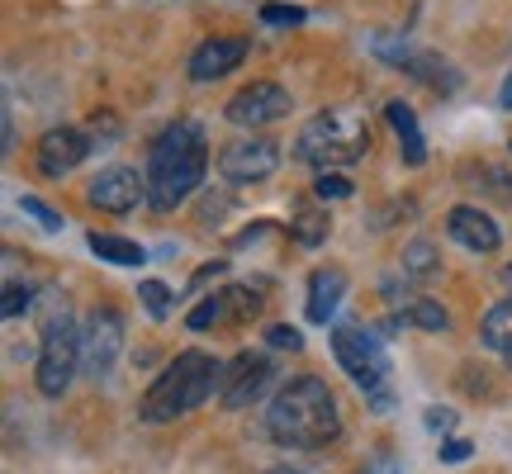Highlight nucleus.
Returning a JSON list of instances; mask_svg holds the SVG:
<instances>
[{
    "label": "nucleus",
    "instance_id": "nucleus-1",
    "mask_svg": "<svg viewBox=\"0 0 512 474\" xmlns=\"http://www.w3.org/2000/svg\"><path fill=\"white\" fill-rule=\"evenodd\" d=\"M204 171H209V138H204V128L190 124V119L171 124L152 143V152H147V204L157 214H171L176 204H185L195 195Z\"/></svg>",
    "mask_w": 512,
    "mask_h": 474
},
{
    "label": "nucleus",
    "instance_id": "nucleus-2",
    "mask_svg": "<svg viewBox=\"0 0 512 474\" xmlns=\"http://www.w3.org/2000/svg\"><path fill=\"white\" fill-rule=\"evenodd\" d=\"M266 432H271V441L290 446V451L328 446V441L342 432V413H337L332 389L318 380V375H299V380H290L271 399Z\"/></svg>",
    "mask_w": 512,
    "mask_h": 474
},
{
    "label": "nucleus",
    "instance_id": "nucleus-3",
    "mask_svg": "<svg viewBox=\"0 0 512 474\" xmlns=\"http://www.w3.org/2000/svg\"><path fill=\"white\" fill-rule=\"evenodd\" d=\"M223 384V365L209 351H181L176 361L166 365L162 375L152 380V389L143 394V422H171L195 413L214 389Z\"/></svg>",
    "mask_w": 512,
    "mask_h": 474
},
{
    "label": "nucleus",
    "instance_id": "nucleus-4",
    "mask_svg": "<svg viewBox=\"0 0 512 474\" xmlns=\"http://www.w3.org/2000/svg\"><path fill=\"white\" fill-rule=\"evenodd\" d=\"M370 152V128L356 110H323L294 138V157L318 166V171H337V166L361 162Z\"/></svg>",
    "mask_w": 512,
    "mask_h": 474
},
{
    "label": "nucleus",
    "instance_id": "nucleus-5",
    "mask_svg": "<svg viewBox=\"0 0 512 474\" xmlns=\"http://www.w3.org/2000/svg\"><path fill=\"white\" fill-rule=\"evenodd\" d=\"M81 365V328L72 323V313L62 309L57 318H48L43 328V347L34 361V384L43 399H62L72 389V375Z\"/></svg>",
    "mask_w": 512,
    "mask_h": 474
},
{
    "label": "nucleus",
    "instance_id": "nucleus-6",
    "mask_svg": "<svg viewBox=\"0 0 512 474\" xmlns=\"http://www.w3.org/2000/svg\"><path fill=\"white\" fill-rule=\"evenodd\" d=\"M332 356L351 375V384H361L366 394H380L384 375H389V356H384L380 337L366 328H332Z\"/></svg>",
    "mask_w": 512,
    "mask_h": 474
},
{
    "label": "nucleus",
    "instance_id": "nucleus-7",
    "mask_svg": "<svg viewBox=\"0 0 512 474\" xmlns=\"http://www.w3.org/2000/svg\"><path fill=\"white\" fill-rule=\"evenodd\" d=\"M275 166H280V143H275V138H261V133L238 138V143H228L219 152V176L233 185L266 181V176H275Z\"/></svg>",
    "mask_w": 512,
    "mask_h": 474
},
{
    "label": "nucleus",
    "instance_id": "nucleus-8",
    "mask_svg": "<svg viewBox=\"0 0 512 474\" xmlns=\"http://www.w3.org/2000/svg\"><path fill=\"white\" fill-rule=\"evenodd\" d=\"M119 351H124V318L114 309H95L86 318V328H81V365H86V375L105 380L114 361H119Z\"/></svg>",
    "mask_w": 512,
    "mask_h": 474
},
{
    "label": "nucleus",
    "instance_id": "nucleus-9",
    "mask_svg": "<svg viewBox=\"0 0 512 474\" xmlns=\"http://www.w3.org/2000/svg\"><path fill=\"white\" fill-rule=\"evenodd\" d=\"M285 114H290V91L275 86V81H252L223 105V119L238 128H266L275 119H285Z\"/></svg>",
    "mask_w": 512,
    "mask_h": 474
},
{
    "label": "nucleus",
    "instance_id": "nucleus-10",
    "mask_svg": "<svg viewBox=\"0 0 512 474\" xmlns=\"http://www.w3.org/2000/svg\"><path fill=\"white\" fill-rule=\"evenodd\" d=\"M275 380V365L266 356H252V351H242L233 365H223V384H219V403L223 408H252Z\"/></svg>",
    "mask_w": 512,
    "mask_h": 474
},
{
    "label": "nucleus",
    "instance_id": "nucleus-11",
    "mask_svg": "<svg viewBox=\"0 0 512 474\" xmlns=\"http://www.w3.org/2000/svg\"><path fill=\"white\" fill-rule=\"evenodd\" d=\"M86 200L105 214H128V209H138V200H147V176H138L133 166H105L91 181Z\"/></svg>",
    "mask_w": 512,
    "mask_h": 474
},
{
    "label": "nucleus",
    "instance_id": "nucleus-12",
    "mask_svg": "<svg viewBox=\"0 0 512 474\" xmlns=\"http://www.w3.org/2000/svg\"><path fill=\"white\" fill-rule=\"evenodd\" d=\"M86 152H91V143H86L81 128H48L38 138V171L48 181H62L67 171H76V166L86 162Z\"/></svg>",
    "mask_w": 512,
    "mask_h": 474
},
{
    "label": "nucleus",
    "instance_id": "nucleus-13",
    "mask_svg": "<svg viewBox=\"0 0 512 474\" xmlns=\"http://www.w3.org/2000/svg\"><path fill=\"white\" fill-rule=\"evenodd\" d=\"M446 233L456 237L465 252H479L489 256L503 247V233H498V223L484 214V209H475V204H456L451 214H446Z\"/></svg>",
    "mask_w": 512,
    "mask_h": 474
},
{
    "label": "nucleus",
    "instance_id": "nucleus-14",
    "mask_svg": "<svg viewBox=\"0 0 512 474\" xmlns=\"http://www.w3.org/2000/svg\"><path fill=\"white\" fill-rule=\"evenodd\" d=\"M242 57H247V38H209L190 53V81H219L238 72Z\"/></svg>",
    "mask_w": 512,
    "mask_h": 474
},
{
    "label": "nucleus",
    "instance_id": "nucleus-15",
    "mask_svg": "<svg viewBox=\"0 0 512 474\" xmlns=\"http://www.w3.org/2000/svg\"><path fill=\"white\" fill-rule=\"evenodd\" d=\"M342 294H347V275L337 271V266H323V271L309 275V323H328L337 304H342Z\"/></svg>",
    "mask_w": 512,
    "mask_h": 474
},
{
    "label": "nucleus",
    "instance_id": "nucleus-16",
    "mask_svg": "<svg viewBox=\"0 0 512 474\" xmlns=\"http://www.w3.org/2000/svg\"><path fill=\"white\" fill-rule=\"evenodd\" d=\"M399 328H422V332H446L451 328V313L441 309L437 299H408L403 309L389 313L384 332H399Z\"/></svg>",
    "mask_w": 512,
    "mask_h": 474
},
{
    "label": "nucleus",
    "instance_id": "nucleus-17",
    "mask_svg": "<svg viewBox=\"0 0 512 474\" xmlns=\"http://www.w3.org/2000/svg\"><path fill=\"white\" fill-rule=\"evenodd\" d=\"M384 114H389V124H394V133H399L403 162H408V166L427 162V143H422V128H418V119H413V110H408L403 100H389V105H384Z\"/></svg>",
    "mask_w": 512,
    "mask_h": 474
},
{
    "label": "nucleus",
    "instance_id": "nucleus-18",
    "mask_svg": "<svg viewBox=\"0 0 512 474\" xmlns=\"http://www.w3.org/2000/svg\"><path fill=\"white\" fill-rule=\"evenodd\" d=\"M403 72L422 81V86H432V91H456L460 76L451 72V62H441L437 53H408L403 57Z\"/></svg>",
    "mask_w": 512,
    "mask_h": 474
},
{
    "label": "nucleus",
    "instance_id": "nucleus-19",
    "mask_svg": "<svg viewBox=\"0 0 512 474\" xmlns=\"http://www.w3.org/2000/svg\"><path fill=\"white\" fill-rule=\"evenodd\" d=\"M479 342L498 356H512V294L508 299H498L494 309L484 313V323H479Z\"/></svg>",
    "mask_w": 512,
    "mask_h": 474
},
{
    "label": "nucleus",
    "instance_id": "nucleus-20",
    "mask_svg": "<svg viewBox=\"0 0 512 474\" xmlns=\"http://www.w3.org/2000/svg\"><path fill=\"white\" fill-rule=\"evenodd\" d=\"M86 242H91V252L100 256V261H110V266H143L147 261L143 247L128 242V237H119V233H91Z\"/></svg>",
    "mask_w": 512,
    "mask_h": 474
},
{
    "label": "nucleus",
    "instance_id": "nucleus-21",
    "mask_svg": "<svg viewBox=\"0 0 512 474\" xmlns=\"http://www.w3.org/2000/svg\"><path fill=\"white\" fill-rule=\"evenodd\" d=\"M437 271H441V261H437V247H432V242H408V247H403V275H408V280H432Z\"/></svg>",
    "mask_w": 512,
    "mask_h": 474
},
{
    "label": "nucleus",
    "instance_id": "nucleus-22",
    "mask_svg": "<svg viewBox=\"0 0 512 474\" xmlns=\"http://www.w3.org/2000/svg\"><path fill=\"white\" fill-rule=\"evenodd\" d=\"M328 214L323 209H299V219L290 223V233H294V242L299 247H318V242H328Z\"/></svg>",
    "mask_w": 512,
    "mask_h": 474
},
{
    "label": "nucleus",
    "instance_id": "nucleus-23",
    "mask_svg": "<svg viewBox=\"0 0 512 474\" xmlns=\"http://www.w3.org/2000/svg\"><path fill=\"white\" fill-rule=\"evenodd\" d=\"M233 318V309H228V294H209L200 309H190V328L204 332V328H214V323H228Z\"/></svg>",
    "mask_w": 512,
    "mask_h": 474
},
{
    "label": "nucleus",
    "instance_id": "nucleus-24",
    "mask_svg": "<svg viewBox=\"0 0 512 474\" xmlns=\"http://www.w3.org/2000/svg\"><path fill=\"white\" fill-rule=\"evenodd\" d=\"M138 299H143V309L152 313V318H166V313H171V290H166L162 280H143V285H138Z\"/></svg>",
    "mask_w": 512,
    "mask_h": 474
},
{
    "label": "nucleus",
    "instance_id": "nucleus-25",
    "mask_svg": "<svg viewBox=\"0 0 512 474\" xmlns=\"http://www.w3.org/2000/svg\"><path fill=\"white\" fill-rule=\"evenodd\" d=\"M313 195H318V200H347V195H351V181L342 176V171H318Z\"/></svg>",
    "mask_w": 512,
    "mask_h": 474
},
{
    "label": "nucleus",
    "instance_id": "nucleus-26",
    "mask_svg": "<svg viewBox=\"0 0 512 474\" xmlns=\"http://www.w3.org/2000/svg\"><path fill=\"white\" fill-rule=\"evenodd\" d=\"M19 209H24L29 219H38V228H48V233H57V228H62V214H57L53 204H43L38 195H24V200H19Z\"/></svg>",
    "mask_w": 512,
    "mask_h": 474
},
{
    "label": "nucleus",
    "instance_id": "nucleus-27",
    "mask_svg": "<svg viewBox=\"0 0 512 474\" xmlns=\"http://www.w3.org/2000/svg\"><path fill=\"white\" fill-rule=\"evenodd\" d=\"M29 304H34V290H29V285H5V304H0L5 318H19Z\"/></svg>",
    "mask_w": 512,
    "mask_h": 474
},
{
    "label": "nucleus",
    "instance_id": "nucleus-28",
    "mask_svg": "<svg viewBox=\"0 0 512 474\" xmlns=\"http://www.w3.org/2000/svg\"><path fill=\"white\" fill-rule=\"evenodd\" d=\"M304 10L299 5H261V24H304Z\"/></svg>",
    "mask_w": 512,
    "mask_h": 474
},
{
    "label": "nucleus",
    "instance_id": "nucleus-29",
    "mask_svg": "<svg viewBox=\"0 0 512 474\" xmlns=\"http://www.w3.org/2000/svg\"><path fill=\"white\" fill-rule=\"evenodd\" d=\"M266 342H271L275 351H299V347H304V337H299V328H290V323H275V328L266 332Z\"/></svg>",
    "mask_w": 512,
    "mask_h": 474
},
{
    "label": "nucleus",
    "instance_id": "nucleus-30",
    "mask_svg": "<svg viewBox=\"0 0 512 474\" xmlns=\"http://www.w3.org/2000/svg\"><path fill=\"white\" fill-rule=\"evenodd\" d=\"M470 451H475V446H470L465 437L441 441V460H446V465H460V460H470Z\"/></svg>",
    "mask_w": 512,
    "mask_h": 474
},
{
    "label": "nucleus",
    "instance_id": "nucleus-31",
    "mask_svg": "<svg viewBox=\"0 0 512 474\" xmlns=\"http://www.w3.org/2000/svg\"><path fill=\"white\" fill-rule=\"evenodd\" d=\"M403 465H399V456H394V451H389V446H384V451H375V460H370L366 470L361 474H399Z\"/></svg>",
    "mask_w": 512,
    "mask_h": 474
},
{
    "label": "nucleus",
    "instance_id": "nucleus-32",
    "mask_svg": "<svg viewBox=\"0 0 512 474\" xmlns=\"http://www.w3.org/2000/svg\"><path fill=\"white\" fill-rule=\"evenodd\" d=\"M427 427H432V432H451V427H456V413H451V408H427Z\"/></svg>",
    "mask_w": 512,
    "mask_h": 474
},
{
    "label": "nucleus",
    "instance_id": "nucleus-33",
    "mask_svg": "<svg viewBox=\"0 0 512 474\" xmlns=\"http://www.w3.org/2000/svg\"><path fill=\"white\" fill-rule=\"evenodd\" d=\"M266 474H323V470H313V465H275Z\"/></svg>",
    "mask_w": 512,
    "mask_h": 474
},
{
    "label": "nucleus",
    "instance_id": "nucleus-34",
    "mask_svg": "<svg viewBox=\"0 0 512 474\" xmlns=\"http://www.w3.org/2000/svg\"><path fill=\"white\" fill-rule=\"evenodd\" d=\"M498 105H503V110H512V72H508V81H503V91H498Z\"/></svg>",
    "mask_w": 512,
    "mask_h": 474
},
{
    "label": "nucleus",
    "instance_id": "nucleus-35",
    "mask_svg": "<svg viewBox=\"0 0 512 474\" xmlns=\"http://www.w3.org/2000/svg\"><path fill=\"white\" fill-rule=\"evenodd\" d=\"M503 280H508V285H512V266H508V271H503Z\"/></svg>",
    "mask_w": 512,
    "mask_h": 474
},
{
    "label": "nucleus",
    "instance_id": "nucleus-36",
    "mask_svg": "<svg viewBox=\"0 0 512 474\" xmlns=\"http://www.w3.org/2000/svg\"><path fill=\"white\" fill-rule=\"evenodd\" d=\"M508 365H512V356H508Z\"/></svg>",
    "mask_w": 512,
    "mask_h": 474
}]
</instances>
